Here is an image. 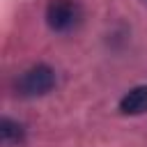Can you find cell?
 Instances as JSON below:
<instances>
[{"label":"cell","mask_w":147,"mask_h":147,"mask_svg":"<svg viewBox=\"0 0 147 147\" xmlns=\"http://www.w3.org/2000/svg\"><path fill=\"white\" fill-rule=\"evenodd\" d=\"M55 85H57V71L46 62H37V64L23 69L14 78V92L23 99L46 96L48 92L55 90Z\"/></svg>","instance_id":"cell-1"},{"label":"cell","mask_w":147,"mask_h":147,"mask_svg":"<svg viewBox=\"0 0 147 147\" xmlns=\"http://www.w3.org/2000/svg\"><path fill=\"white\" fill-rule=\"evenodd\" d=\"M44 21L53 32L67 34L80 25L83 5H80V0H48L46 11H44Z\"/></svg>","instance_id":"cell-2"},{"label":"cell","mask_w":147,"mask_h":147,"mask_svg":"<svg viewBox=\"0 0 147 147\" xmlns=\"http://www.w3.org/2000/svg\"><path fill=\"white\" fill-rule=\"evenodd\" d=\"M119 113L122 115H142L147 113V85H136L126 90L119 99Z\"/></svg>","instance_id":"cell-3"},{"label":"cell","mask_w":147,"mask_h":147,"mask_svg":"<svg viewBox=\"0 0 147 147\" xmlns=\"http://www.w3.org/2000/svg\"><path fill=\"white\" fill-rule=\"evenodd\" d=\"M25 133H28V129H25L23 122L11 119V117H2V122H0V140H2L5 147H18V145H23Z\"/></svg>","instance_id":"cell-4"}]
</instances>
